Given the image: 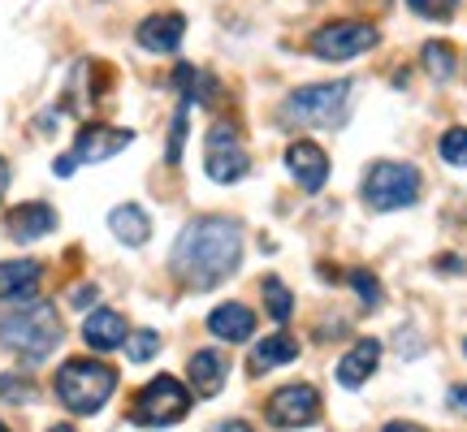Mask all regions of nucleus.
<instances>
[{
    "label": "nucleus",
    "instance_id": "f257e3e1",
    "mask_svg": "<svg viewBox=\"0 0 467 432\" xmlns=\"http://www.w3.org/2000/svg\"><path fill=\"white\" fill-rule=\"evenodd\" d=\"M243 264V230L230 216H195L169 251V273L186 290H213Z\"/></svg>",
    "mask_w": 467,
    "mask_h": 432
},
{
    "label": "nucleus",
    "instance_id": "f03ea898",
    "mask_svg": "<svg viewBox=\"0 0 467 432\" xmlns=\"http://www.w3.org/2000/svg\"><path fill=\"white\" fill-rule=\"evenodd\" d=\"M0 342L17 350L22 359H48L52 350L61 346V316L52 303L26 299L14 303V312L0 320Z\"/></svg>",
    "mask_w": 467,
    "mask_h": 432
},
{
    "label": "nucleus",
    "instance_id": "7ed1b4c3",
    "mask_svg": "<svg viewBox=\"0 0 467 432\" xmlns=\"http://www.w3.org/2000/svg\"><path fill=\"white\" fill-rule=\"evenodd\" d=\"M52 389H57V398H61L66 411L96 416V411H104V402L113 398L117 372L109 364H100V359H66L61 372H57V381H52Z\"/></svg>",
    "mask_w": 467,
    "mask_h": 432
},
{
    "label": "nucleus",
    "instance_id": "20e7f679",
    "mask_svg": "<svg viewBox=\"0 0 467 432\" xmlns=\"http://www.w3.org/2000/svg\"><path fill=\"white\" fill-rule=\"evenodd\" d=\"M355 87L350 83H312L299 87L295 96H285L282 117L285 121H299V126H317V130H337L347 126L350 117V96Z\"/></svg>",
    "mask_w": 467,
    "mask_h": 432
},
{
    "label": "nucleus",
    "instance_id": "39448f33",
    "mask_svg": "<svg viewBox=\"0 0 467 432\" xmlns=\"http://www.w3.org/2000/svg\"><path fill=\"white\" fill-rule=\"evenodd\" d=\"M420 169L402 160H377L364 173V203L377 212H399L420 200Z\"/></svg>",
    "mask_w": 467,
    "mask_h": 432
},
{
    "label": "nucleus",
    "instance_id": "423d86ee",
    "mask_svg": "<svg viewBox=\"0 0 467 432\" xmlns=\"http://www.w3.org/2000/svg\"><path fill=\"white\" fill-rule=\"evenodd\" d=\"M186 411H191V389L178 376H156L134 394L130 419L143 428H169V424L186 419Z\"/></svg>",
    "mask_w": 467,
    "mask_h": 432
},
{
    "label": "nucleus",
    "instance_id": "0eeeda50",
    "mask_svg": "<svg viewBox=\"0 0 467 432\" xmlns=\"http://www.w3.org/2000/svg\"><path fill=\"white\" fill-rule=\"evenodd\" d=\"M377 26H368V22H355V17H342V22H325L312 31L307 39V48L317 61H329V66H342V61H355V57H364V52L377 48Z\"/></svg>",
    "mask_w": 467,
    "mask_h": 432
},
{
    "label": "nucleus",
    "instance_id": "6e6552de",
    "mask_svg": "<svg viewBox=\"0 0 467 432\" xmlns=\"http://www.w3.org/2000/svg\"><path fill=\"white\" fill-rule=\"evenodd\" d=\"M203 169H208V178L221 182V186L243 182V178H247L251 156H247V148H243V139H238L234 126L217 121L213 130L203 134Z\"/></svg>",
    "mask_w": 467,
    "mask_h": 432
},
{
    "label": "nucleus",
    "instance_id": "1a4fd4ad",
    "mask_svg": "<svg viewBox=\"0 0 467 432\" xmlns=\"http://www.w3.org/2000/svg\"><path fill=\"white\" fill-rule=\"evenodd\" d=\"M265 416L273 428H312L320 419V394L312 385H282L265 402Z\"/></svg>",
    "mask_w": 467,
    "mask_h": 432
},
{
    "label": "nucleus",
    "instance_id": "9d476101",
    "mask_svg": "<svg viewBox=\"0 0 467 432\" xmlns=\"http://www.w3.org/2000/svg\"><path fill=\"white\" fill-rule=\"evenodd\" d=\"M130 143H134V130H117V126H83L78 139H74L69 160H74V169L78 165H104V160H113L117 151H126Z\"/></svg>",
    "mask_w": 467,
    "mask_h": 432
},
{
    "label": "nucleus",
    "instance_id": "9b49d317",
    "mask_svg": "<svg viewBox=\"0 0 467 432\" xmlns=\"http://www.w3.org/2000/svg\"><path fill=\"white\" fill-rule=\"evenodd\" d=\"M285 165H290V178L299 182V190H307V195H317L320 186L329 182V156L312 139H295L285 148Z\"/></svg>",
    "mask_w": 467,
    "mask_h": 432
},
{
    "label": "nucleus",
    "instance_id": "f8f14e48",
    "mask_svg": "<svg viewBox=\"0 0 467 432\" xmlns=\"http://www.w3.org/2000/svg\"><path fill=\"white\" fill-rule=\"evenodd\" d=\"M57 230V208L52 203H17L5 212V233L14 238V242H39V238H48Z\"/></svg>",
    "mask_w": 467,
    "mask_h": 432
},
{
    "label": "nucleus",
    "instance_id": "ddd939ff",
    "mask_svg": "<svg viewBox=\"0 0 467 432\" xmlns=\"http://www.w3.org/2000/svg\"><path fill=\"white\" fill-rule=\"evenodd\" d=\"M126 337H130V324H126V316L113 312V307H100V312H91V316L83 320V342H87V350H96V355H109V350L126 346Z\"/></svg>",
    "mask_w": 467,
    "mask_h": 432
},
{
    "label": "nucleus",
    "instance_id": "4468645a",
    "mask_svg": "<svg viewBox=\"0 0 467 432\" xmlns=\"http://www.w3.org/2000/svg\"><path fill=\"white\" fill-rule=\"evenodd\" d=\"M134 39H139V48H148V52H178L186 39V17L182 14H151L139 22Z\"/></svg>",
    "mask_w": 467,
    "mask_h": 432
},
{
    "label": "nucleus",
    "instance_id": "2eb2a0df",
    "mask_svg": "<svg viewBox=\"0 0 467 432\" xmlns=\"http://www.w3.org/2000/svg\"><path fill=\"white\" fill-rule=\"evenodd\" d=\"M186 376H191V389L200 398H217L221 389H225V381H230V359L221 350H195Z\"/></svg>",
    "mask_w": 467,
    "mask_h": 432
},
{
    "label": "nucleus",
    "instance_id": "dca6fc26",
    "mask_svg": "<svg viewBox=\"0 0 467 432\" xmlns=\"http://www.w3.org/2000/svg\"><path fill=\"white\" fill-rule=\"evenodd\" d=\"M39 282H44V264H35V260H5L0 264V303L35 299Z\"/></svg>",
    "mask_w": 467,
    "mask_h": 432
},
{
    "label": "nucleus",
    "instance_id": "f3484780",
    "mask_svg": "<svg viewBox=\"0 0 467 432\" xmlns=\"http://www.w3.org/2000/svg\"><path fill=\"white\" fill-rule=\"evenodd\" d=\"M377 364H381V342H377V337H359V342L337 359V381L347 385V389H359V385L377 372Z\"/></svg>",
    "mask_w": 467,
    "mask_h": 432
},
{
    "label": "nucleus",
    "instance_id": "a211bd4d",
    "mask_svg": "<svg viewBox=\"0 0 467 432\" xmlns=\"http://www.w3.org/2000/svg\"><path fill=\"white\" fill-rule=\"evenodd\" d=\"M208 333L221 342H251L255 337V312L247 303H221L217 312H208Z\"/></svg>",
    "mask_w": 467,
    "mask_h": 432
},
{
    "label": "nucleus",
    "instance_id": "6ab92c4d",
    "mask_svg": "<svg viewBox=\"0 0 467 432\" xmlns=\"http://www.w3.org/2000/svg\"><path fill=\"white\" fill-rule=\"evenodd\" d=\"M109 230L117 233V242H126V247H143L151 238V216L139 208V203H117L113 212H109Z\"/></svg>",
    "mask_w": 467,
    "mask_h": 432
},
{
    "label": "nucleus",
    "instance_id": "aec40b11",
    "mask_svg": "<svg viewBox=\"0 0 467 432\" xmlns=\"http://www.w3.org/2000/svg\"><path fill=\"white\" fill-rule=\"evenodd\" d=\"M290 359H299V342L290 333H273V337L251 346V372H273V367L290 364Z\"/></svg>",
    "mask_w": 467,
    "mask_h": 432
},
{
    "label": "nucleus",
    "instance_id": "412c9836",
    "mask_svg": "<svg viewBox=\"0 0 467 432\" xmlns=\"http://www.w3.org/2000/svg\"><path fill=\"white\" fill-rule=\"evenodd\" d=\"M420 61H424V69L433 74L437 83H451L454 78V48L446 44V39H429L424 52H420Z\"/></svg>",
    "mask_w": 467,
    "mask_h": 432
},
{
    "label": "nucleus",
    "instance_id": "4be33fe9",
    "mask_svg": "<svg viewBox=\"0 0 467 432\" xmlns=\"http://www.w3.org/2000/svg\"><path fill=\"white\" fill-rule=\"evenodd\" d=\"M260 290H265L268 316L277 320V324H285V320L295 316V299H290V290L282 285V277H265V282H260Z\"/></svg>",
    "mask_w": 467,
    "mask_h": 432
},
{
    "label": "nucleus",
    "instance_id": "5701e85b",
    "mask_svg": "<svg viewBox=\"0 0 467 432\" xmlns=\"http://www.w3.org/2000/svg\"><path fill=\"white\" fill-rule=\"evenodd\" d=\"M437 151H441V160L451 169H467V126H451V130L441 134Z\"/></svg>",
    "mask_w": 467,
    "mask_h": 432
},
{
    "label": "nucleus",
    "instance_id": "b1692460",
    "mask_svg": "<svg viewBox=\"0 0 467 432\" xmlns=\"http://www.w3.org/2000/svg\"><path fill=\"white\" fill-rule=\"evenodd\" d=\"M156 350H161V337L151 329H139L126 337V359L130 364H148V359H156Z\"/></svg>",
    "mask_w": 467,
    "mask_h": 432
},
{
    "label": "nucleus",
    "instance_id": "393cba45",
    "mask_svg": "<svg viewBox=\"0 0 467 432\" xmlns=\"http://www.w3.org/2000/svg\"><path fill=\"white\" fill-rule=\"evenodd\" d=\"M350 285H355V294L364 299V307H381V303H385L381 282H377L368 268H350Z\"/></svg>",
    "mask_w": 467,
    "mask_h": 432
},
{
    "label": "nucleus",
    "instance_id": "a878e982",
    "mask_svg": "<svg viewBox=\"0 0 467 432\" xmlns=\"http://www.w3.org/2000/svg\"><path fill=\"white\" fill-rule=\"evenodd\" d=\"M186 117H191V100H182V104H178V113H173V130H169V151H165V160H169V165H178V160H182Z\"/></svg>",
    "mask_w": 467,
    "mask_h": 432
},
{
    "label": "nucleus",
    "instance_id": "bb28decb",
    "mask_svg": "<svg viewBox=\"0 0 467 432\" xmlns=\"http://www.w3.org/2000/svg\"><path fill=\"white\" fill-rule=\"evenodd\" d=\"M420 17H429V22H446V17L459 9V0H407Z\"/></svg>",
    "mask_w": 467,
    "mask_h": 432
},
{
    "label": "nucleus",
    "instance_id": "cd10ccee",
    "mask_svg": "<svg viewBox=\"0 0 467 432\" xmlns=\"http://www.w3.org/2000/svg\"><path fill=\"white\" fill-rule=\"evenodd\" d=\"M0 394H9V398H17V402H31L35 398L31 381H17V376H0Z\"/></svg>",
    "mask_w": 467,
    "mask_h": 432
},
{
    "label": "nucleus",
    "instance_id": "c85d7f7f",
    "mask_svg": "<svg viewBox=\"0 0 467 432\" xmlns=\"http://www.w3.org/2000/svg\"><path fill=\"white\" fill-rule=\"evenodd\" d=\"M96 303V285H74L69 290V307H91Z\"/></svg>",
    "mask_w": 467,
    "mask_h": 432
},
{
    "label": "nucleus",
    "instance_id": "c756f323",
    "mask_svg": "<svg viewBox=\"0 0 467 432\" xmlns=\"http://www.w3.org/2000/svg\"><path fill=\"white\" fill-rule=\"evenodd\" d=\"M213 432H255V428H251L247 419H225V424H217Z\"/></svg>",
    "mask_w": 467,
    "mask_h": 432
},
{
    "label": "nucleus",
    "instance_id": "7c9ffc66",
    "mask_svg": "<svg viewBox=\"0 0 467 432\" xmlns=\"http://www.w3.org/2000/svg\"><path fill=\"white\" fill-rule=\"evenodd\" d=\"M451 406L454 411H467V385H454L451 389Z\"/></svg>",
    "mask_w": 467,
    "mask_h": 432
},
{
    "label": "nucleus",
    "instance_id": "2f4dec72",
    "mask_svg": "<svg viewBox=\"0 0 467 432\" xmlns=\"http://www.w3.org/2000/svg\"><path fill=\"white\" fill-rule=\"evenodd\" d=\"M437 264L446 268V273H463V260H459V255H441Z\"/></svg>",
    "mask_w": 467,
    "mask_h": 432
},
{
    "label": "nucleus",
    "instance_id": "473e14b6",
    "mask_svg": "<svg viewBox=\"0 0 467 432\" xmlns=\"http://www.w3.org/2000/svg\"><path fill=\"white\" fill-rule=\"evenodd\" d=\"M381 432H424V428H416V424H402V419H394V424H385Z\"/></svg>",
    "mask_w": 467,
    "mask_h": 432
},
{
    "label": "nucleus",
    "instance_id": "72a5a7b5",
    "mask_svg": "<svg viewBox=\"0 0 467 432\" xmlns=\"http://www.w3.org/2000/svg\"><path fill=\"white\" fill-rule=\"evenodd\" d=\"M5 190H9V165H5V156H0V200H5Z\"/></svg>",
    "mask_w": 467,
    "mask_h": 432
},
{
    "label": "nucleus",
    "instance_id": "f704fd0d",
    "mask_svg": "<svg viewBox=\"0 0 467 432\" xmlns=\"http://www.w3.org/2000/svg\"><path fill=\"white\" fill-rule=\"evenodd\" d=\"M48 432H74V428H69V424H52Z\"/></svg>",
    "mask_w": 467,
    "mask_h": 432
},
{
    "label": "nucleus",
    "instance_id": "c9c22d12",
    "mask_svg": "<svg viewBox=\"0 0 467 432\" xmlns=\"http://www.w3.org/2000/svg\"><path fill=\"white\" fill-rule=\"evenodd\" d=\"M0 432H9V428H5V424H0Z\"/></svg>",
    "mask_w": 467,
    "mask_h": 432
},
{
    "label": "nucleus",
    "instance_id": "e433bc0d",
    "mask_svg": "<svg viewBox=\"0 0 467 432\" xmlns=\"http://www.w3.org/2000/svg\"><path fill=\"white\" fill-rule=\"evenodd\" d=\"M463 355H467V342H463Z\"/></svg>",
    "mask_w": 467,
    "mask_h": 432
}]
</instances>
